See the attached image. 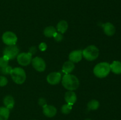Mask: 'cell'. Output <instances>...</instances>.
Returning <instances> with one entry per match:
<instances>
[{"label": "cell", "mask_w": 121, "mask_h": 120, "mask_svg": "<svg viewBox=\"0 0 121 120\" xmlns=\"http://www.w3.org/2000/svg\"><path fill=\"white\" fill-rule=\"evenodd\" d=\"M63 86L69 91H74L78 88L79 81L78 78L72 74H65L61 81Z\"/></svg>", "instance_id": "6da1fadb"}, {"label": "cell", "mask_w": 121, "mask_h": 120, "mask_svg": "<svg viewBox=\"0 0 121 120\" xmlns=\"http://www.w3.org/2000/svg\"><path fill=\"white\" fill-rule=\"evenodd\" d=\"M111 71L110 64L108 62H100L96 65L93 69V73L97 77L103 78L108 75Z\"/></svg>", "instance_id": "7a4b0ae2"}, {"label": "cell", "mask_w": 121, "mask_h": 120, "mask_svg": "<svg viewBox=\"0 0 121 120\" xmlns=\"http://www.w3.org/2000/svg\"><path fill=\"white\" fill-rule=\"evenodd\" d=\"M10 75L13 81L17 84H22L26 80V72L22 68L20 67L13 68Z\"/></svg>", "instance_id": "3957f363"}, {"label": "cell", "mask_w": 121, "mask_h": 120, "mask_svg": "<svg viewBox=\"0 0 121 120\" xmlns=\"http://www.w3.org/2000/svg\"><path fill=\"white\" fill-rule=\"evenodd\" d=\"M99 49L95 45H90L82 51V55L88 61H93L98 57Z\"/></svg>", "instance_id": "277c9868"}, {"label": "cell", "mask_w": 121, "mask_h": 120, "mask_svg": "<svg viewBox=\"0 0 121 120\" xmlns=\"http://www.w3.org/2000/svg\"><path fill=\"white\" fill-rule=\"evenodd\" d=\"M2 40L4 43L7 45H14L17 41V37L14 32L7 31L2 35Z\"/></svg>", "instance_id": "5b68a950"}, {"label": "cell", "mask_w": 121, "mask_h": 120, "mask_svg": "<svg viewBox=\"0 0 121 120\" xmlns=\"http://www.w3.org/2000/svg\"><path fill=\"white\" fill-rule=\"evenodd\" d=\"M19 51L18 48L15 45H8L4 50V56H5L9 60H13L18 56Z\"/></svg>", "instance_id": "8992f818"}, {"label": "cell", "mask_w": 121, "mask_h": 120, "mask_svg": "<svg viewBox=\"0 0 121 120\" xmlns=\"http://www.w3.org/2000/svg\"><path fill=\"white\" fill-rule=\"evenodd\" d=\"M17 58L19 64L22 66H27L31 62L32 54L30 52L21 53L18 55Z\"/></svg>", "instance_id": "52a82bcc"}, {"label": "cell", "mask_w": 121, "mask_h": 120, "mask_svg": "<svg viewBox=\"0 0 121 120\" xmlns=\"http://www.w3.org/2000/svg\"><path fill=\"white\" fill-rule=\"evenodd\" d=\"M32 65L34 69L39 72H43L45 70L46 67L44 60L41 58L37 56L32 60Z\"/></svg>", "instance_id": "ba28073f"}, {"label": "cell", "mask_w": 121, "mask_h": 120, "mask_svg": "<svg viewBox=\"0 0 121 120\" xmlns=\"http://www.w3.org/2000/svg\"><path fill=\"white\" fill-rule=\"evenodd\" d=\"M61 80V75L60 72H53L50 73L47 76V81L51 85H57Z\"/></svg>", "instance_id": "9c48e42d"}, {"label": "cell", "mask_w": 121, "mask_h": 120, "mask_svg": "<svg viewBox=\"0 0 121 120\" xmlns=\"http://www.w3.org/2000/svg\"><path fill=\"white\" fill-rule=\"evenodd\" d=\"M43 114H44L45 116L47 117H53L57 114V109L54 106L46 104L43 106Z\"/></svg>", "instance_id": "30bf717a"}, {"label": "cell", "mask_w": 121, "mask_h": 120, "mask_svg": "<svg viewBox=\"0 0 121 120\" xmlns=\"http://www.w3.org/2000/svg\"><path fill=\"white\" fill-rule=\"evenodd\" d=\"M82 50H75L71 52L69 56L70 61L73 63H76L80 61L82 59Z\"/></svg>", "instance_id": "8fae6325"}, {"label": "cell", "mask_w": 121, "mask_h": 120, "mask_svg": "<svg viewBox=\"0 0 121 120\" xmlns=\"http://www.w3.org/2000/svg\"><path fill=\"white\" fill-rule=\"evenodd\" d=\"M103 28L105 34L108 36H112L115 34L116 29L115 26L111 22H106L103 25Z\"/></svg>", "instance_id": "7c38bea8"}, {"label": "cell", "mask_w": 121, "mask_h": 120, "mask_svg": "<svg viewBox=\"0 0 121 120\" xmlns=\"http://www.w3.org/2000/svg\"><path fill=\"white\" fill-rule=\"evenodd\" d=\"M65 99L67 104L73 105L77 101V96L75 93L72 91L66 92L65 95Z\"/></svg>", "instance_id": "4fadbf2b"}, {"label": "cell", "mask_w": 121, "mask_h": 120, "mask_svg": "<svg viewBox=\"0 0 121 120\" xmlns=\"http://www.w3.org/2000/svg\"><path fill=\"white\" fill-rule=\"evenodd\" d=\"M74 67H74V64L73 62L70 61H66L63 65L62 71L66 74H70L73 71V69H74Z\"/></svg>", "instance_id": "5bb4252c"}, {"label": "cell", "mask_w": 121, "mask_h": 120, "mask_svg": "<svg viewBox=\"0 0 121 120\" xmlns=\"http://www.w3.org/2000/svg\"><path fill=\"white\" fill-rule=\"evenodd\" d=\"M4 104L5 107L9 109H11L15 104V101L14 98L11 95H7L4 99Z\"/></svg>", "instance_id": "9a60e30c"}, {"label": "cell", "mask_w": 121, "mask_h": 120, "mask_svg": "<svg viewBox=\"0 0 121 120\" xmlns=\"http://www.w3.org/2000/svg\"><path fill=\"white\" fill-rule=\"evenodd\" d=\"M111 71H112L114 74H121V62L120 61H113L111 64H110Z\"/></svg>", "instance_id": "2e32d148"}, {"label": "cell", "mask_w": 121, "mask_h": 120, "mask_svg": "<svg viewBox=\"0 0 121 120\" xmlns=\"http://www.w3.org/2000/svg\"><path fill=\"white\" fill-rule=\"evenodd\" d=\"M68 28V24L67 21L65 20H61L57 25V30L61 34H64L66 32Z\"/></svg>", "instance_id": "e0dca14e"}, {"label": "cell", "mask_w": 121, "mask_h": 120, "mask_svg": "<svg viewBox=\"0 0 121 120\" xmlns=\"http://www.w3.org/2000/svg\"><path fill=\"white\" fill-rule=\"evenodd\" d=\"M9 116V109L5 107H0V120H8Z\"/></svg>", "instance_id": "ac0fdd59"}, {"label": "cell", "mask_w": 121, "mask_h": 120, "mask_svg": "<svg viewBox=\"0 0 121 120\" xmlns=\"http://www.w3.org/2000/svg\"><path fill=\"white\" fill-rule=\"evenodd\" d=\"M56 32V29L53 26H48L46 27L44 30V34L46 37H53Z\"/></svg>", "instance_id": "d6986e66"}, {"label": "cell", "mask_w": 121, "mask_h": 120, "mask_svg": "<svg viewBox=\"0 0 121 120\" xmlns=\"http://www.w3.org/2000/svg\"><path fill=\"white\" fill-rule=\"evenodd\" d=\"M87 108L89 110H96L99 107V101L96 100H92L87 103Z\"/></svg>", "instance_id": "ffe728a7"}, {"label": "cell", "mask_w": 121, "mask_h": 120, "mask_svg": "<svg viewBox=\"0 0 121 120\" xmlns=\"http://www.w3.org/2000/svg\"><path fill=\"white\" fill-rule=\"evenodd\" d=\"M72 109V105L66 104L61 107V112L64 114H69Z\"/></svg>", "instance_id": "44dd1931"}, {"label": "cell", "mask_w": 121, "mask_h": 120, "mask_svg": "<svg viewBox=\"0 0 121 120\" xmlns=\"http://www.w3.org/2000/svg\"><path fill=\"white\" fill-rule=\"evenodd\" d=\"M9 60V59L5 56H3L0 58V67L2 68L8 66Z\"/></svg>", "instance_id": "7402d4cb"}, {"label": "cell", "mask_w": 121, "mask_h": 120, "mask_svg": "<svg viewBox=\"0 0 121 120\" xmlns=\"http://www.w3.org/2000/svg\"><path fill=\"white\" fill-rule=\"evenodd\" d=\"M12 69H13L12 67H10V66L8 65L7 66V67H4V68H1V72H2L3 74H4V75H7V74H10Z\"/></svg>", "instance_id": "603a6c76"}, {"label": "cell", "mask_w": 121, "mask_h": 120, "mask_svg": "<svg viewBox=\"0 0 121 120\" xmlns=\"http://www.w3.org/2000/svg\"><path fill=\"white\" fill-rule=\"evenodd\" d=\"M53 37H54V40H55L57 42H61L63 40V38L62 34L59 32H56V34L54 35V36H53Z\"/></svg>", "instance_id": "cb8c5ba5"}, {"label": "cell", "mask_w": 121, "mask_h": 120, "mask_svg": "<svg viewBox=\"0 0 121 120\" xmlns=\"http://www.w3.org/2000/svg\"><path fill=\"white\" fill-rule=\"evenodd\" d=\"M8 84V80L4 76H0V87H4Z\"/></svg>", "instance_id": "d4e9b609"}, {"label": "cell", "mask_w": 121, "mask_h": 120, "mask_svg": "<svg viewBox=\"0 0 121 120\" xmlns=\"http://www.w3.org/2000/svg\"><path fill=\"white\" fill-rule=\"evenodd\" d=\"M39 48L40 51H44L46 50V49H47V44H46V43H44V42H41V43L40 44V45H39Z\"/></svg>", "instance_id": "484cf974"}, {"label": "cell", "mask_w": 121, "mask_h": 120, "mask_svg": "<svg viewBox=\"0 0 121 120\" xmlns=\"http://www.w3.org/2000/svg\"><path fill=\"white\" fill-rule=\"evenodd\" d=\"M39 105H40L43 107V106H44L45 105H46V100H45V99H44V98H41L39 99Z\"/></svg>", "instance_id": "4316f807"}, {"label": "cell", "mask_w": 121, "mask_h": 120, "mask_svg": "<svg viewBox=\"0 0 121 120\" xmlns=\"http://www.w3.org/2000/svg\"><path fill=\"white\" fill-rule=\"evenodd\" d=\"M85 120H91V119H89V118H86Z\"/></svg>", "instance_id": "83f0119b"}]
</instances>
